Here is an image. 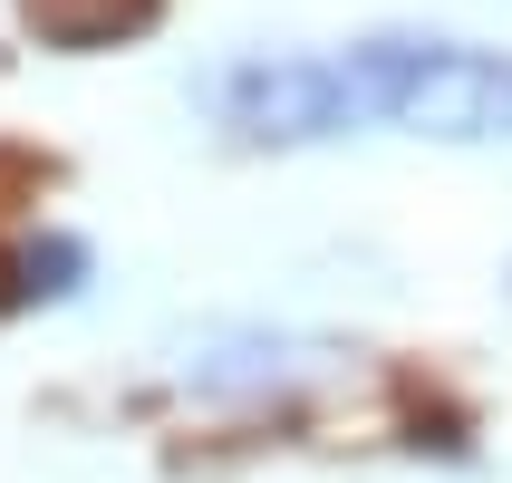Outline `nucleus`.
<instances>
[{
  "mask_svg": "<svg viewBox=\"0 0 512 483\" xmlns=\"http://www.w3.org/2000/svg\"><path fill=\"white\" fill-rule=\"evenodd\" d=\"M339 126H426V136H512V58L445 49V39H368L329 58Z\"/></svg>",
  "mask_w": 512,
  "mask_h": 483,
  "instance_id": "obj_1",
  "label": "nucleus"
},
{
  "mask_svg": "<svg viewBox=\"0 0 512 483\" xmlns=\"http://www.w3.org/2000/svg\"><path fill=\"white\" fill-rule=\"evenodd\" d=\"M20 20L58 49H107V39H136L155 20V0H20Z\"/></svg>",
  "mask_w": 512,
  "mask_h": 483,
  "instance_id": "obj_2",
  "label": "nucleus"
}]
</instances>
